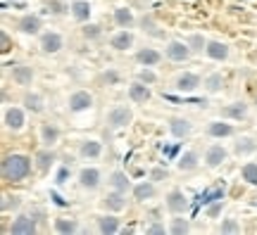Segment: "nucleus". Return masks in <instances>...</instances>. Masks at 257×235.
I'll return each instance as SVG.
<instances>
[{"instance_id": "38", "label": "nucleus", "mask_w": 257, "mask_h": 235, "mask_svg": "<svg viewBox=\"0 0 257 235\" xmlns=\"http://www.w3.org/2000/svg\"><path fill=\"white\" fill-rule=\"evenodd\" d=\"M217 230H219V233H240V226L236 218H224Z\"/></svg>"}, {"instance_id": "42", "label": "nucleus", "mask_w": 257, "mask_h": 235, "mask_svg": "<svg viewBox=\"0 0 257 235\" xmlns=\"http://www.w3.org/2000/svg\"><path fill=\"white\" fill-rule=\"evenodd\" d=\"M46 8L50 10L53 15H62V12H64V8L60 5V3H57V0H48V3H46Z\"/></svg>"}, {"instance_id": "34", "label": "nucleus", "mask_w": 257, "mask_h": 235, "mask_svg": "<svg viewBox=\"0 0 257 235\" xmlns=\"http://www.w3.org/2000/svg\"><path fill=\"white\" fill-rule=\"evenodd\" d=\"M55 230L57 233H76V218H55Z\"/></svg>"}, {"instance_id": "17", "label": "nucleus", "mask_w": 257, "mask_h": 235, "mask_svg": "<svg viewBox=\"0 0 257 235\" xmlns=\"http://www.w3.org/2000/svg\"><path fill=\"white\" fill-rule=\"evenodd\" d=\"M57 140H60V128L55 124H50V121L41 124V143L46 145V147H53Z\"/></svg>"}, {"instance_id": "41", "label": "nucleus", "mask_w": 257, "mask_h": 235, "mask_svg": "<svg viewBox=\"0 0 257 235\" xmlns=\"http://www.w3.org/2000/svg\"><path fill=\"white\" fill-rule=\"evenodd\" d=\"M138 79H141L143 83H148V86H150V83H155V81H157V74L153 72L150 67H146V69H141V72H138Z\"/></svg>"}, {"instance_id": "16", "label": "nucleus", "mask_w": 257, "mask_h": 235, "mask_svg": "<svg viewBox=\"0 0 257 235\" xmlns=\"http://www.w3.org/2000/svg\"><path fill=\"white\" fill-rule=\"evenodd\" d=\"M102 207L110 209V211H121V209L126 207V197H124V192H119V190L107 192V195L102 197Z\"/></svg>"}, {"instance_id": "3", "label": "nucleus", "mask_w": 257, "mask_h": 235, "mask_svg": "<svg viewBox=\"0 0 257 235\" xmlns=\"http://www.w3.org/2000/svg\"><path fill=\"white\" fill-rule=\"evenodd\" d=\"M8 230L12 235H34L38 230L36 218L31 216V214H19V216L12 221V226H10Z\"/></svg>"}, {"instance_id": "22", "label": "nucleus", "mask_w": 257, "mask_h": 235, "mask_svg": "<svg viewBox=\"0 0 257 235\" xmlns=\"http://www.w3.org/2000/svg\"><path fill=\"white\" fill-rule=\"evenodd\" d=\"M136 60H138V64H143V67H155V64H160L162 55L157 53V50H153V48H143V50L136 53Z\"/></svg>"}, {"instance_id": "24", "label": "nucleus", "mask_w": 257, "mask_h": 235, "mask_svg": "<svg viewBox=\"0 0 257 235\" xmlns=\"http://www.w3.org/2000/svg\"><path fill=\"white\" fill-rule=\"evenodd\" d=\"M207 136L210 138H229V136H233V126H231V124H224V121H210Z\"/></svg>"}, {"instance_id": "31", "label": "nucleus", "mask_w": 257, "mask_h": 235, "mask_svg": "<svg viewBox=\"0 0 257 235\" xmlns=\"http://www.w3.org/2000/svg\"><path fill=\"white\" fill-rule=\"evenodd\" d=\"M110 185L114 190H119V192H126L128 188H131V183H128V176L124 171H114L110 176Z\"/></svg>"}, {"instance_id": "37", "label": "nucleus", "mask_w": 257, "mask_h": 235, "mask_svg": "<svg viewBox=\"0 0 257 235\" xmlns=\"http://www.w3.org/2000/svg\"><path fill=\"white\" fill-rule=\"evenodd\" d=\"M191 230V223L186 218H172V226H169V233L172 235H184Z\"/></svg>"}, {"instance_id": "43", "label": "nucleus", "mask_w": 257, "mask_h": 235, "mask_svg": "<svg viewBox=\"0 0 257 235\" xmlns=\"http://www.w3.org/2000/svg\"><path fill=\"white\" fill-rule=\"evenodd\" d=\"M165 230H169V228H165V226H162V223H153V226L148 228L146 233H148V235H162V233H165Z\"/></svg>"}, {"instance_id": "6", "label": "nucleus", "mask_w": 257, "mask_h": 235, "mask_svg": "<svg viewBox=\"0 0 257 235\" xmlns=\"http://www.w3.org/2000/svg\"><path fill=\"white\" fill-rule=\"evenodd\" d=\"M91 107H93V95L88 91H76L69 95V112L79 114V112H86Z\"/></svg>"}, {"instance_id": "39", "label": "nucleus", "mask_w": 257, "mask_h": 235, "mask_svg": "<svg viewBox=\"0 0 257 235\" xmlns=\"http://www.w3.org/2000/svg\"><path fill=\"white\" fill-rule=\"evenodd\" d=\"M19 202H22V199H19L17 195H12V197H10V195H5V197H3V202H0V209H3V211L17 209V207H19Z\"/></svg>"}, {"instance_id": "44", "label": "nucleus", "mask_w": 257, "mask_h": 235, "mask_svg": "<svg viewBox=\"0 0 257 235\" xmlns=\"http://www.w3.org/2000/svg\"><path fill=\"white\" fill-rule=\"evenodd\" d=\"M221 207H224V202H221V199H217V202H214V204H212V207L207 209V214H210V216L214 218V216H217V214L221 211Z\"/></svg>"}, {"instance_id": "15", "label": "nucleus", "mask_w": 257, "mask_h": 235, "mask_svg": "<svg viewBox=\"0 0 257 235\" xmlns=\"http://www.w3.org/2000/svg\"><path fill=\"white\" fill-rule=\"evenodd\" d=\"M226 154L229 152H226L221 145H210V147H207V152H205V164H207L210 169H217V166L226 159Z\"/></svg>"}, {"instance_id": "8", "label": "nucleus", "mask_w": 257, "mask_h": 235, "mask_svg": "<svg viewBox=\"0 0 257 235\" xmlns=\"http://www.w3.org/2000/svg\"><path fill=\"white\" fill-rule=\"evenodd\" d=\"M128 98L134 100V102H138V105H146L148 100L153 98V91H150L148 83H143L141 79H138V81H134L131 86H128Z\"/></svg>"}, {"instance_id": "5", "label": "nucleus", "mask_w": 257, "mask_h": 235, "mask_svg": "<svg viewBox=\"0 0 257 235\" xmlns=\"http://www.w3.org/2000/svg\"><path fill=\"white\" fill-rule=\"evenodd\" d=\"M102 183V173L95 169V166H86L79 171V185L83 190H98Z\"/></svg>"}, {"instance_id": "20", "label": "nucleus", "mask_w": 257, "mask_h": 235, "mask_svg": "<svg viewBox=\"0 0 257 235\" xmlns=\"http://www.w3.org/2000/svg\"><path fill=\"white\" fill-rule=\"evenodd\" d=\"M79 154H81L83 159H98L102 154V145L98 140H83L79 145Z\"/></svg>"}, {"instance_id": "27", "label": "nucleus", "mask_w": 257, "mask_h": 235, "mask_svg": "<svg viewBox=\"0 0 257 235\" xmlns=\"http://www.w3.org/2000/svg\"><path fill=\"white\" fill-rule=\"evenodd\" d=\"M134 22H136V19H134V12H131L128 8H117L114 10V24H117L119 29H131L134 27Z\"/></svg>"}, {"instance_id": "19", "label": "nucleus", "mask_w": 257, "mask_h": 235, "mask_svg": "<svg viewBox=\"0 0 257 235\" xmlns=\"http://www.w3.org/2000/svg\"><path fill=\"white\" fill-rule=\"evenodd\" d=\"M198 164H200V154L195 152V150H188V152H184L179 157L176 166H179V171H195Z\"/></svg>"}, {"instance_id": "2", "label": "nucleus", "mask_w": 257, "mask_h": 235, "mask_svg": "<svg viewBox=\"0 0 257 235\" xmlns=\"http://www.w3.org/2000/svg\"><path fill=\"white\" fill-rule=\"evenodd\" d=\"M131 119H134L131 107H126V105H114V107L107 112V126L110 128H124V126L131 124Z\"/></svg>"}, {"instance_id": "36", "label": "nucleus", "mask_w": 257, "mask_h": 235, "mask_svg": "<svg viewBox=\"0 0 257 235\" xmlns=\"http://www.w3.org/2000/svg\"><path fill=\"white\" fill-rule=\"evenodd\" d=\"M188 46H191V50H193V55H198V53H202L205 48H207V41H205V36L202 34H193L188 41H186Z\"/></svg>"}, {"instance_id": "47", "label": "nucleus", "mask_w": 257, "mask_h": 235, "mask_svg": "<svg viewBox=\"0 0 257 235\" xmlns=\"http://www.w3.org/2000/svg\"><path fill=\"white\" fill-rule=\"evenodd\" d=\"M162 176H167V171H162V169H155V171H153V178H162Z\"/></svg>"}, {"instance_id": "23", "label": "nucleus", "mask_w": 257, "mask_h": 235, "mask_svg": "<svg viewBox=\"0 0 257 235\" xmlns=\"http://www.w3.org/2000/svg\"><path fill=\"white\" fill-rule=\"evenodd\" d=\"M221 117L226 119H245L248 117V105L245 102H231L221 109Z\"/></svg>"}, {"instance_id": "7", "label": "nucleus", "mask_w": 257, "mask_h": 235, "mask_svg": "<svg viewBox=\"0 0 257 235\" xmlns=\"http://www.w3.org/2000/svg\"><path fill=\"white\" fill-rule=\"evenodd\" d=\"M176 91H181V93H193L195 88H200L202 81H200V76L198 74H193V72H186V74H179L176 76Z\"/></svg>"}, {"instance_id": "30", "label": "nucleus", "mask_w": 257, "mask_h": 235, "mask_svg": "<svg viewBox=\"0 0 257 235\" xmlns=\"http://www.w3.org/2000/svg\"><path fill=\"white\" fill-rule=\"evenodd\" d=\"M53 162H55V152H50V147H48V150H41V152L36 154L38 171H48V169L53 166Z\"/></svg>"}, {"instance_id": "9", "label": "nucleus", "mask_w": 257, "mask_h": 235, "mask_svg": "<svg viewBox=\"0 0 257 235\" xmlns=\"http://www.w3.org/2000/svg\"><path fill=\"white\" fill-rule=\"evenodd\" d=\"M62 36L57 34V31H48V34H43L41 36V50L46 55H55L62 50Z\"/></svg>"}, {"instance_id": "11", "label": "nucleus", "mask_w": 257, "mask_h": 235, "mask_svg": "<svg viewBox=\"0 0 257 235\" xmlns=\"http://www.w3.org/2000/svg\"><path fill=\"white\" fill-rule=\"evenodd\" d=\"M5 128L12 131V133H17V131L24 128V112L19 107H10L5 112Z\"/></svg>"}, {"instance_id": "21", "label": "nucleus", "mask_w": 257, "mask_h": 235, "mask_svg": "<svg viewBox=\"0 0 257 235\" xmlns=\"http://www.w3.org/2000/svg\"><path fill=\"white\" fill-rule=\"evenodd\" d=\"M98 233L102 235H114L119 233V218L117 216H98Z\"/></svg>"}, {"instance_id": "29", "label": "nucleus", "mask_w": 257, "mask_h": 235, "mask_svg": "<svg viewBox=\"0 0 257 235\" xmlns=\"http://www.w3.org/2000/svg\"><path fill=\"white\" fill-rule=\"evenodd\" d=\"M155 195V185L150 181H146V183H138V185H134V197L136 199H141V202H146V199H150Z\"/></svg>"}, {"instance_id": "33", "label": "nucleus", "mask_w": 257, "mask_h": 235, "mask_svg": "<svg viewBox=\"0 0 257 235\" xmlns=\"http://www.w3.org/2000/svg\"><path fill=\"white\" fill-rule=\"evenodd\" d=\"M202 86H205L207 93H219L221 88H224V76H221V74H210Z\"/></svg>"}, {"instance_id": "10", "label": "nucleus", "mask_w": 257, "mask_h": 235, "mask_svg": "<svg viewBox=\"0 0 257 235\" xmlns=\"http://www.w3.org/2000/svg\"><path fill=\"white\" fill-rule=\"evenodd\" d=\"M186 207H188V199L181 190H172L169 195H167V209L172 211V214H184Z\"/></svg>"}, {"instance_id": "13", "label": "nucleus", "mask_w": 257, "mask_h": 235, "mask_svg": "<svg viewBox=\"0 0 257 235\" xmlns=\"http://www.w3.org/2000/svg\"><path fill=\"white\" fill-rule=\"evenodd\" d=\"M205 55L214 60V62H224L229 57V46L221 43V41H207V48H205Z\"/></svg>"}, {"instance_id": "4", "label": "nucleus", "mask_w": 257, "mask_h": 235, "mask_svg": "<svg viewBox=\"0 0 257 235\" xmlns=\"http://www.w3.org/2000/svg\"><path fill=\"white\" fill-rule=\"evenodd\" d=\"M165 55H167V60H172V62H186L193 55V50L184 41H169L165 48Z\"/></svg>"}, {"instance_id": "45", "label": "nucleus", "mask_w": 257, "mask_h": 235, "mask_svg": "<svg viewBox=\"0 0 257 235\" xmlns=\"http://www.w3.org/2000/svg\"><path fill=\"white\" fill-rule=\"evenodd\" d=\"M0 43H3V48H0V50H3V53H8V50H10V38H8V34H5V31L0 34Z\"/></svg>"}, {"instance_id": "35", "label": "nucleus", "mask_w": 257, "mask_h": 235, "mask_svg": "<svg viewBox=\"0 0 257 235\" xmlns=\"http://www.w3.org/2000/svg\"><path fill=\"white\" fill-rule=\"evenodd\" d=\"M240 176H243V181H245V183H250V185H257V164L255 162L243 164Z\"/></svg>"}, {"instance_id": "32", "label": "nucleus", "mask_w": 257, "mask_h": 235, "mask_svg": "<svg viewBox=\"0 0 257 235\" xmlns=\"http://www.w3.org/2000/svg\"><path fill=\"white\" fill-rule=\"evenodd\" d=\"M257 150V143L252 140V138H240L238 143H236V147H233V152L238 154V157H245V154H252Z\"/></svg>"}, {"instance_id": "26", "label": "nucleus", "mask_w": 257, "mask_h": 235, "mask_svg": "<svg viewBox=\"0 0 257 235\" xmlns=\"http://www.w3.org/2000/svg\"><path fill=\"white\" fill-rule=\"evenodd\" d=\"M110 46L114 48V50H128V48L134 46V34L131 31H119L117 36H112V41H110Z\"/></svg>"}, {"instance_id": "40", "label": "nucleus", "mask_w": 257, "mask_h": 235, "mask_svg": "<svg viewBox=\"0 0 257 235\" xmlns=\"http://www.w3.org/2000/svg\"><path fill=\"white\" fill-rule=\"evenodd\" d=\"M100 27H98V24H86V27H83V36L88 38V41H98V38H100Z\"/></svg>"}, {"instance_id": "18", "label": "nucleus", "mask_w": 257, "mask_h": 235, "mask_svg": "<svg viewBox=\"0 0 257 235\" xmlns=\"http://www.w3.org/2000/svg\"><path fill=\"white\" fill-rule=\"evenodd\" d=\"M12 81L19 83V86H29V83L34 81V69H31L29 64H17V67H12Z\"/></svg>"}, {"instance_id": "46", "label": "nucleus", "mask_w": 257, "mask_h": 235, "mask_svg": "<svg viewBox=\"0 0 257 235\" xmlns=\"http://www.w3.org/2000/svg\"><path fill=\"white\" fill-rule=\"evenodd\" d=\"M102 79H105L107 83H117L119 76H117V72H107V74H102Z\"/></svg>"}, {"instance_id": "1", "label": "nucleus", "mask_w": 257, "mask_h": 235, "mask_svg": "<svg viewBox=\"0 0 257 235\" xmlns=\"http://www.w3.org/2000/svg\"><path fill=\"white\" fill-rule=\"evenodd\" d=\"M0 173H3V178L10 183H19L29 178V173H31V159H29L27 154H5L3 157V164H0Z\"/></svg>"}, {"instance_id": "25", "label": "nucleus", "mask_w": 257, "mask_h": 235, "mask_svg": "<svg viewBox=\"0 0 257 235\" xmlns=\"http://www.w3.org/2000/svg\"><path fill=\"white\" fill-rule=\"evenodd\" d=\"M69 10H72L76 22H86V19L91 17V3L88 0H74L72 5H69Z\"/></svg>"}, {"instance_id": "28", "label": "nucleus", "mask_w": 257, "mask_h": 235, "mask_svg": "<svg viewBox=\"0 0 257 235\" xmlns=\"http://www.w3.org/2000/svg\"><path fill=\"white\" fill-rule=\"evenodd\" d=\"M24 107L31 112V114H41L43 112V98L38 93H27L24 95Z\"/></svg>"}, {"instance_id": "14", "label": "nucleus", "mask_w": 257, "mask_h": 235, "mask_svg": "<svg viewBox=\"0 0 257 235\" xmlns=\"http://www.w3.org/2000/svg\"><path fill=\"white\" fill-rule=\"evenodd\" d=\"M17 27L22 34H27V36H36L41 34V19L36 15H24V17L17 22Z\"/></svg>"}, {"instance_id": "12", "label": "nucleus", "mask_w": 257, "mask_h": 235, "mask_svg": "<svg viewBox=\"0 0 257 235\" xmlns=\"http://www.w3.org/2000/svg\"><path fill=\"white\" fill-rule=\"evenodd\" d=\"M169 131H172L174 138H188L193 133V124L184 117H174L169 119Z\"/></svg>"}]
</instances>
